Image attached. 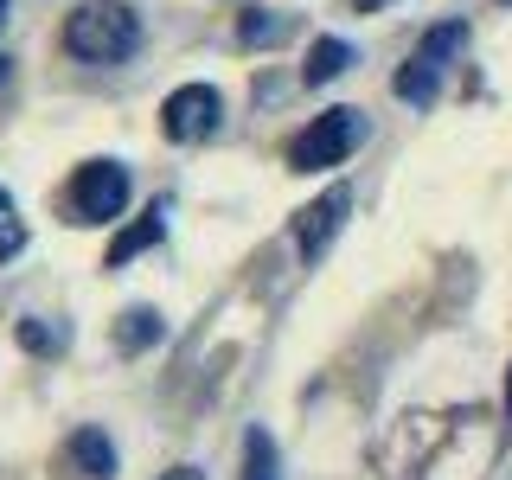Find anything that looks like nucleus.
Listing matches in <instances>:
<instances>
[{
  "label": "nucleus",
  "mask_w": 512,
  "mask_h": 480,
  "mask_svg": "<svg viewBox=\"0 0 512 480\" xmlns=\"http://www.w3.org/2000/svg\"><path fill=\"white\" fill-rule=\"evenodd\" d=\"M288 32H295V20L288 13H269V7H250L244 20H237V45L244 52H263V45H282Z\"/></svg>",
  "instance_id": "11"
},
{
  "label": "nucleus",
  "mask_w": 512,
  "mask_h": 480,
  "mask_svg": "<svg viewBox=\"0 0 512 480\" xmlns=\"http://www.w3.org/2000/svg\"><path fill=\"white\" fill-rule=\"evenodd\" d=\"M461 45H468V20H442V26H429L423 39H416V52L404 58V71L391 77L397 103H410V109H429V103H436L448 64L461 58Z\"/></svg>",
  "instance_id": "2"
},
{
  "label": "nucleus",
  "mask_w": 512,
  "mask_h": 480,
  "mask_svg": "<svg viewBox=\"0 0 512 480\" xmlns=\"http://www.w3.org/2000/svg\"><path fill=\"white\" fill-rule=\"evenodd\" d=\"M64 52L77 64H128L141 52V13L128 0H84L64 20Z\"/></svg>",
  "instance_id": "1"
},
{
  "label": "nucleus",
  "mask_w": 512,
  "mask_h": 480,
  "mask_svg": "<svg viewBox=\"0 0 512 480\" xmlns=\"http://www.w3.org/2000/svg\"><path fill=\"white\" fill-rule=\"evenodd\" d=\"M346 212H352V186H327L314 205H301L295 212V250L308 256V263H320L327 244L346 231Z\"/></svg>",
  "instance_id": "6"
},
{
  "label": "nucleus",
  "mask_w": 512,
  "mask_h": 480,
  "mask_svg": "<svg viewBox=\"0 0 512 480\" xmlns=\"http://www.w3.org/2000/svg\"><path fill=\"white\" fill-rule=\"evenodd\" d=\"M346 64H352V45L346 39H314L308 45V64H301V84L308 90H320V84H333V77H346Z\"/></svg>",
  "instance_id": "10"
},
{
  "label": "nucleus",
  "mask_w": 512,
  "mask_h": 480,
  "mask_svg": "<svg viewBox=\"0 0 512 480\" xmlns=\"http://www.w3.org/2000/svg\"><path fill=\"white\" fill-rule=\"evenodd\" d=\"M0 84H7V58H0Z\"/></svg>",
  "instance_id": "19"
},
{
  "label": "nucleus",
  "mask_w": 512,
  "mask_h": 480,
  "mask_svg": "<svg viewBox=\"0 0 512 480\" xmlns=\"http://www.w3.org/2000/svg\"><path fill=\"white\" fill-rule=\"evenodd\" d=\"M372 7H384V0H352V13H372Z\"/></svg>",
  "instance_id": "16"
},
{
  "label": "nucleus",
  "mask_w": 512,
  "mask_h": 480,
  "mask_svg": "<svg viewBox=\"0 0 512 480\" xmlns=\"http://www.w3.org/2000/svg\"><path fill=\"white\" fill-rule=\"evenodd\" d=\"M237 480H282V455L269 442V429H244V474Z\"/></svg>",
  "instance_id": "12"
},
{
  "label": "nucleus",
  "mask_w": 512,
  "mask_h": 480,
  "mask_svg": "<svg viewBox=\"0 0 512 480\" xmlns=\"http://www.w3.org/2000/svg\"><path fill=\"white\" fill-rule=\"evenodd\" d=\"M506 7H512V0H506Z\"/></svg>",
  "instance_id": "20"
},
{
  "label": "nucleus",
  "mask_w": 512,
  "mask_h": 480,
  "mask_svg": "<svg viewBox=\"0 0 512 480\" xmlns=\"http://www.w3.org/2000/svg\"><path fill=\"white\" fill-rule=\"evenodd\" d=\"M372 135L365 109H320V116L288 141V167L295 173H320V167H340L346 154H359V141Z\"/></svg>",
  "instance_id": "3"
},
{
  "label": "nucleus",
  "mask_w": 512,
  "mask_h": 480,
  "mask_svg": "<svg viewBox=\"0 0 512 480\" xmlns=\"http://www.w3.org/2000/svg\"><path fill=\"white\" fill-rule=\"evenodd\" d=\"M64 461H71L77 480H116V442H109L96 423L71 429V442H64Z\"/></svg>",
  "instance_id": "7"
},
{
  "label": "nucleus",
  "mask_w": 512,
  "mask_h": 480,
  "mask_svg": "<svg viewBox=\"0 0 512 480\" xmlns=\"http://www.w3.org/2000/svg\"><path fill=\"white\" fill-rule=\"evenodd\" d=\"M0 26H7V0H0Z\"/></svg>",
  "instance_id": "18"
},
{
  "label": "nucleus",
  "mask_w": 512,
  "mask_h": 480,
  "mask_svg": "<svg viewBox=\"0 0 512 480\" xmlns=\"http://www.w3.org/2000/svg\"><path fill=\"white\" fill-rule=\"evenodd\" d=\"M64 212H71V224H116L128 212V167L122 160H84L71 173Z\"/></svg>",
  "instance_id": "4"
},
{
  "label": "nucleus",
  "mask_w": 512,
  "mask_h": 480,
  "mask_svg": "<svg viewBox=\"0 0 512 480\" xmlns=\"http://www.w3.org/2000/svg\"><path fill=\"white\" fill-rule=\"evenodd\" d=\"M224 122V96L212 84H180L160 103V128H167V141H212Z\"/></svg>",
  "instance_id": "5"
},
{
  "label": "nucleus",
  "mask_w": 512,
  "mask_h": 480,
  "mask_svg": "<svg viewBox=\"0 0 512 480\" xmlns=\"http://www.w3.org/2000/svg\"><path fill=\"white\" fill-rule=\"evenodd\" d=\"M20 250H26V218H20V205H13V192L0 186V269H7Z\"/></svg>",
  "instance_id": "13"
},
{
  "label": "nucleus",
  "mask_w": 512,
  "mask_h": 480,
  "mask_svg": "<svg viewBox=\"0 0 512 480\" xmlns=\"http://www.w3.org/2000/svg\"><path fill=\"white\" fill-rule=\"evenodd\" d=\"M506 416H512V365H506Z\"/></svg>",
  "instance_id": "17"
},
{
  "label": "nucleus",
  "mask_w": 512,
  "mask_h": 480,
  "mask_svg": "<svg viewBox=\"0 0 512 480\" xmlns=\"http://www.w3.org/2000/svg\"><path fill=\"white\" fill-rule=\"evenodd\" d=\"M160 340H167V314H160V308H122V320H116V352L141 359V352H154Z\"/></svg>",
  "instance_id": "8"
},
{
  "label": "nucleus",
  "mask_w": 512,
  "mask_h": 480,
  "mask_svg": "<svg viewBox=\"0 0 512 480\" xmlns=\"http://www.w3.org/2000/svg\"><path fill=\"white\" fill-rule=\"evenodd\" d=\"M160 237H167V205H148L128 231H116V244H109V269H122V263H135L141 250H154Z\"/></svg>",
  "instance_id": "9"
},
{
  "label": "nucleus",
  "mask_w": 512,
  "mask_h": 480,
  "mask_svg": "<svg viewBox=\"0 0 512 480\" xmlns=\"http://www.w3.org/2000/svg\"><path fill=\"white\" fill-rule=\"evenodd\" d=\"M154 480H205V474L192 468V461H180V468H167V474H154Z\"/></svg>",
  "instance_id": "15"
},
{
  "label": "nucleus",
  "mask_w": 512,
  "mask_h": 480,
  "mask_svg": "<svg viewBox=\"0 0 512 480\" xmlns=\"http://www.w3.org/2000/svg\"><path fill=\"white\" fill-rule=\"evenodd\" d=\"M20 346L26 352H64V327H45L39 314H26L20 320Z\"/></svg>",
  "instance_id": "14"
}]
</instances>
